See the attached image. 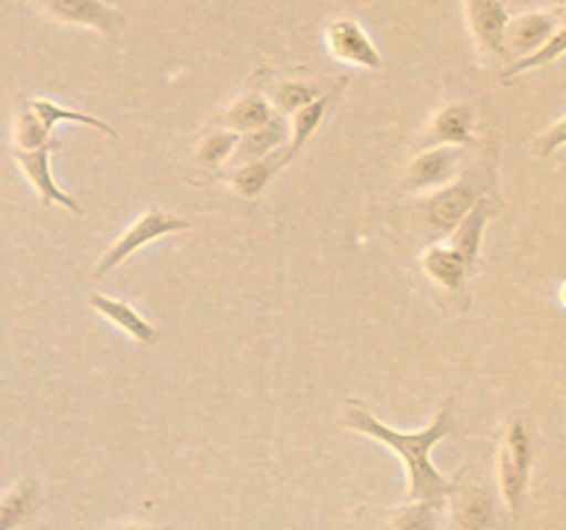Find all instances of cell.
<instances>
[{"label":"cell","mask_w":566,"mask_h":530,"mask_svg":"<svg viewBox=\"0 0 566 530\" xmlns=\"http://www.w3.org/2000/svg\"><path fill=\"white\" fill-rule=\"evenodd\" d=\"M453 406H457V401H453V398H446L440 414H437L423 431L403 434V431H396L390 428V425L381 423L359 398H352V401H346V409H343V425L352 431H359V434L370 436V439H376L379 445L398 453V458H401L403 467H407L409 500L446 502V497L457 489V478H446V475L429 462V453L434 451L437 442H442L453 431Z\"/></svg>","instance_id":"cell-1"},{"label":"cell","mask_w":566,"mask_h":530,"mask_svg":"<svg viewBox=\"0 0 566 530\" xmlns=\"http://www.w3.org/2000/svg\"><path fill=\"white\" fill-rule=\"evenodd\" d=\"M492 182H495V169L492 166H470L468 171H462L457 182H446L440 191H434L420 204L426 226L437 237H446L470 213V208L492 191Z\"/></svg>","instance_id":"cell-2"},{"label":"cell","mask_w":566,"mask_h":530,"mask_svg":"<svg viewBox=\"0 0 566 530\" xmlns=\"http://www.w3.org/2000/svg\"><path fill=\"white\" fill-rule=\"evenodd\" d=\"M531 462H534V447H531V434L525 428L523 417H512L503 431V445L497 451V480L506 506L514 513L525 502L531 480Z\"/></svg>","instance_id":"cell-3"},{"label":"cell","mask_w":566,"mask_h":530,"mask_svg":"<svg viewBox=\"0 0 566 530\" xmlns=\"http://www.w3.org/2000/svg\"><path fill=\"white\" fill-rule=\"evenodd\" d=\"M186 230H191V221L180 219V215H171V213H166V210H158V208L147 210V213L138 215V219L133 221V224L127 226V230L122 232L114 243H111L108 252L99 257L97 268H94V279H103V276L111 274L116 265H122L127 257H133L136 252H142L147 243L158 241V237H164V235H171V232H186Z\"/></svg>","instance_id":"cell-4"},{"label":"cell","mask_w":566,"mask_h":530,"mask_svg":"<svg viewBox=\"0 0 566 530\" xmlns=\"http://www.w3.org/2000/svg\"><path fill=\"white\" fill-rule=\"evenodd\" d=\"M33 3L53 22L88 28V31L103 33L108 42H119V33L127 25L125 11L105 0H33Z\"/></svg>","instance_id":"cell-5"},{"label":"cell","mask_w":566,"mask_h":530,"mask_svg":"<svg viewBox=\"0 0 566 530\" xmlns=\"http://www.w3.org/2000/svg\"><path fill=\"white\" fill-rule=\"evenodd\" d=\"M55 149H61V141L59 138H50L48 144H42V147H36V149L11 147V155H14V163L20 166L22 177H25L28 186L36 191L39 202H42L44 208H53V204H59V208L81 215V204H77L70 193L61 191L59 182H55V177H53V169H50Z\"/></svg>","instance_id":"cell-6"},{"label":"cell","mask_w":566,"mask_h":530,"mask_svg":"<svg viewBox=\"0 0 566 530\" xmlns=\"http://www.w3.org/2000/svg\"><path fill=\"white\" fill-rule=\"evenodd\" d=\"M324 39L329 53L340 64L359 66V70H381L385 66V55L379 53V47L368 36L363 22L354 20V17H337V20H332L326 25Z\"/></svg>","instance_id":"cell-7"},{"label":"cell","mask_w":566,"mask_h":530,"mask_svg":"<svg viewBox=\"0 0 566 530\" xmlns=\"http://www.w3.org/2000/svg\"><path fill=\"white\" fill-rule=\"evenodd\" d=\"M464 17H468L470 36L486 61L506 59L503 33L509 25V9L503 0H464Z\"/></svg>","instance_id":"cell-8"},{"label":"cell","mask_w":566,"mask_h":530,"mask_svg":"<svg viewBox=\"0 0 566 530\" xmlns=\"http://www.w3.org/2000/svg\"><path fill=\"white\" fill-rule=\"evenodd\" d=\"M462 158V147H448V144L429 147L426 152H420L418 158L412 160V166L407 169V188L412 193L442 188L446 182H451L453 177H457Z\"/></svg>","instance_id":"cell-9"},{"label":"cell","mask_w":566,"mask_h":530,"mask_svg":"<svg viewBox=\"0 0 566 530\" xmlns=\"http://www.w3.org/2000/svg\"><path fill=\"white\" fill-rule=\"evenodd\" d=\"M562 28L558 11H523L517 17H509L506 33H503V47L509 55H525L545 44L553 33Z\"/></svg>","instance_id":"cell-10"},{"label":"cell","mask_w":566,"mask_h":530,"mask_svg":"<svg viewBox=\"0 0 566 530\" xmlns=\"http://www.w3.org/2000/svg\"><path fill=\"white\" fill-rule=\"evenodd\" d=\"M497 213L495 199L481 197L479 202L470 208V213L448 232V246L457 248L462 254V259L468 263L470 274L475 271V265L481 263V246H484L486 226H490V219Z\"/></svg>","instance_id":"cell-11"},{"label":"cell","mask_w":566,"mask_h":530,"mask_svg":"<svg viewBox=\"0 0 566 530\" xmlns=\"http://www.w3.org/2000/svg\"><path fill=\"white\" fill-rule=\"evenodd\" d=\"M475 114L468 103H446L431 119L429 130H426V144L429 147H440V144H448V147H468V144L475 141Z\"/></svg>","instance_id":"cell-12"},{"label":"cell","mask_w":566,"mask_h":530,"mask_svg":"<svg viewBox=\"0 0 566 530\" xmlns=\"http://www.w3.org/2000/svg\"><path fill=\"white\" fill-rule=\"evenodd\" d=\"M442 502L412 500L392 511H368V530H440Z\"/></svg>","instance_id":"cell-13"},{"label":"cell","mask_w":566,"mask_h":530,"mask_svg":"<svg viewBox=\"0 0 566 530\" xmlns=\"http://www.w3.org/2000/svg\"><path fill=\"white\" fill-rule=\"evenodd\" d=\"M88 307L97 315H103L105 320H111L119 331H125L138 346H153V342H158V329L147 318H142L138 309H133V304L122 301V298L103 296V293H92L88 296Z\"/></svg>","instance_id":"cell-14"},{"label":"cell","mask_w":566,"mask_h":530,"mask_svg":"<svg viewBox=\"0 0 566 530\" xmlns=\"http://www.w3.org/2000/svg\"><path fill=\"white\" fill-rule=\"evenodd\" d=\"M291 163V158H287L285 149H276V152L265 155V158H258V160H247V163H238L235 169L227 171L221 180L230 182L232 188L238 191V197L243 199H258L260 193L269 188L271 177L276 174L280 169H285V166Z\"/></svg>","instance_id":"cell-15"},{"label":"cell","mask_w":566,"mask_h":530,"mask_svg":"<svg viewBox=\"0 0 566 530\" xmlns=\"http://www.w3.org/2000/svg\"><path fill=\"white\" fill-rule=\"evenodd\" d=\"M420 265H423V274L429 276L437 287H442V290L448 293L462 290L464 282H468L470 276V268L462 259V254L451 246H440V243L426 248L423 257H420Z\"/></svg>","instance_id":"cell-16"},{"label":"cell","mask_w":566,"mask_h":530,"mask_svg":"<svg viewBox=\"0 0 566 530\" xmlns=\"http://www.w3.org/2000/svg\"><path fill=\"white\" fill-rule=\"evenodd\" d=\"M340 92L343 88H332V92H326L324 97L313 99V103H307L304 108L293 110L291 127H287V147H285L287 158L293 160L304 147H307V141L315 136V130H318V125L324 121V116L329 114V108L335 105L337 94Z\"/></svg>","instance_id":"cell-17"},{"label":"cell","mask_w":566,"mask_h":530,"mask_svg":"<svg viewBox=\"0 0 566 530\" xmlns=\"http://www.w3.org/2000/svg\"><path fill=\"white\" fill-rule=\"evenodd\" d=\"M348 77H332V81H280L271 88V108H280V114H293L304 108L313 99L324 97L332 88H346Z\"/></svg>","instance_id":"cell-18"},{"label":"cell","mask_w":566,"mask_h":530,"mask_svg":"<svg viewBox=\"0 0 566 530\" xmlns=\"http://www.w3.org/2000/svg\"><path fill=\"white\" fill-rule=\"evenodd\" d=\"M285 144H287V125L280 119V116H274V119L265 121V125L258 127V130L238 132V144L235 149H232L230 160L238 166V163H247V160L265 158V155L276 152V149L285 147Z\"/></svg>","instance_id":"cell-19"},{"label":"cell","mask_w":566,"mask_h":530,"mask_svg":"<svg viewBox=\"0 0 566 530\" xmlns=\"http://www.w3.org/2000/svg\"><path fill=\"white\" fill-rule=\"evenodd\" d=\"M42 489L36 480H20L0 495V530H17L39 511Z\"/></svg>","instance_id":"cell-20"},{"label":"cell","mask_w":566,"mask_h":530,"mask_svg":"<svg viewBox=\"0 0 566 530\" xmlns=\"http://www.w3.org/2000/svg\"><path fill=\"white\" fill-rule=\"evenodd\" d=\"M25 99H28V108L36 114L39 125H42L48 132H53L55 125H61V121H70V125H86V127H94V130L105 132V136L119 138V132H116L108 121L97 119V116H88V114H83V110L64 108V105L53 103V99H44V97H25Z\"/></svg>","instance_id":"cell-21"},{"label":"cell","mask_w":566,"mask_h":530,"mask_svg":"<svg viewBox=\"0 0 566 530\" xmlns=\"http://www.w3.org/2000/svg\"><path fill=\"white\" fill-rule=\"evenodd\" d=\"M271 119H274V108H271L269 97H263V94H243L221 116L227 130L232 132L258 130V127H263Z\"/></svg>","instance_id":"cell-22"},{"label":"cell","mask_w":566,"mask_h":530,"mask_svg":"<svg viewBox=\"0 0 566 530\" xmlns=\"http://www.w3.org/2000/svg\"><path fill=\"white\" fill-rule=\"evenodd\" d=\"M564 50H566V31H564V25H562L556 33H553L551 39H547L545 44H539V47H536V50H531V53L520 55L517 61H512V64H509L506 70L501 72V77H503V81H512V77L523 75V72L539 70V66L553 64V61H556L558 55L564 53Z\"/></svg>","instance_id":"cell-23"},{"label":"cell","mask_w":566,"mask_h":530,"mask_svg":"<svg viewBox=\"0 0 566 530\" xmlns=\"http://www.w3.org/2000/svg\"><path fill=\"white\" fill-rule=\"evenodd\" d=\"M50 132L39 125L36 114L28 108V99L20 97L17 99L14 108V147L17 149H36L42 144L50 141Z\"/></svg>","instance_id":"cell-24"},{"label":"cell","mask_w":566,"mask_h":530,"mask_svg":"<svg viewBox=\"0 0 566 530\" xmlns=\"http://www.w3.org/2000/svg\"><path fill=\"white\" fill-rule=\"evenodd\" d=\"M238 144V132L232 130H213L197 144V160L202 166H221L230 160L232 149Z\"/></svg>","instance_id":"cell-25"},{"label":"cell","mask_w":566,"mask_h":530,"mask_svg":"<svg viewBox=\"0 0 566 530\" xmlns=\"http://www.w3.org/2000/svg\"><path fill=\"white\" fill-rule=\"evenodd\" d=\"M459 508V524L468 530H484L492 519V502L481 495H464L457 502Z\"/></svg>","instance_id":"cell-26"},{"label":"cell","mask_w":566,"mask_h":530,"mask_svg":"<svg viewBox=\"0 0 566 530\" xmlns=\"http://www.w3.org/2000/svg\"><path fill=\"white\" fill-rule=\"evenodd\" d=\"M564 141H566V116L558 114L556 121H553L547 130H542L539 138H536V152L553 155L564 147Z\"/></svg>","instance_id":"cell-27"},{"label":"cell","mask_w":566,"mask_h":530,"mask_svg":"<svg viewBox=\"0 0 566 530\" xmlns=\"http://www.w3.org/2000/svg\"><path fill=\"white\" fill-rule=\"evenodd\" d=\"M503 3H553V6H564V0H503Z\"/></svg>","instance_id":"cell-28"},{"label":"cell","mask_w":566,"mask_h":530,"mask_svg":"<svg viewBox=\"0 0 566 530\" xmlns=\"http://www.w3.org/2000/svg\"><path fill=\"white\" fill-rule=\"evenodd\" d=\"M114 530H160V528H149V524H122V528Z\"/></svg>","instance_id":"cell-29"}]
</instances>
